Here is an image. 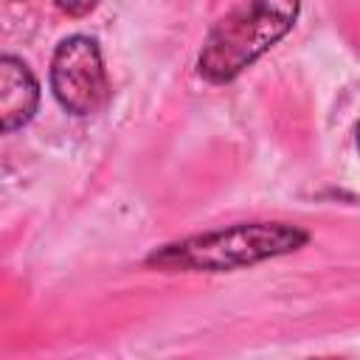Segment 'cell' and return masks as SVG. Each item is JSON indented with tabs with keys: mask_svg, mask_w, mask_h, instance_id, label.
Segmentation results:
<instances>
[{
	"mask_svg": "<svg viewBox=\"0 0 360 360\" xmlns=\"http://www.w3.org/2000/svg\"><path fill=\"white\" fill-rule=\"evenodd\" d=\"M309 233L290 222H239L191 233L146 256L149 267L166 273H228L301 250Z\"/></svg>",
	"mask_w": 360,
	"mask_h": 360,
	"instance_id": "1",
	"label": "cell"
},
{
	"mask_svg": "<svg viewBox=\"0 0 360 360\" xmlns=\"http://www.w3.org/2000/svg\"><path fill=\"white\" fill-rule=\"evenodd\" d=\"M301 14V0H242L202 39L197 73L211 84L233 82L281 42Z\"/></svg>",
	"mask_w": 360,
	"mask_h": 360,
	"instance_id": "2",
	"label": "cell"
},
{
	"mask_svg": "<svg viewBox=\"0 0 360 360\" xmlns=\"http://www.w3.org/2000/svg\"><path fill=\"white\" fill-rule=\"evenodd\" d=\"M51 90L73 115H93L107 104L110 84L101 48L93 37L73 34L56 45L51 59Z\"/></svg>",
	"mask_w": 360,
	"mask_h": 360,
	"instance_id": "3",
	"label": "cell"
},
{
	"mask_svg": "<svg viewBox=\"0 0 360 360\" xmlns=\"http://www.w3.org/2000/svg\"><path fill=\"white\" fill-rule=\"evenodd\" d=\"M39 107V84L31 68L6 53L0 56V129L14 132L25 127Z\"/></svg>",
	"mask_w": 360,
	"mask_h": 360,
	"instance_id": "4",
	"label": "cell"
},
{
	"mask_svg": "<svg viewBox=\"0 0 360 360\" xmlns=\"http://www.w3.org/2000/svg\"><path fill=\"white\" fill-rule=\"evenodd\" d=\"M56 6H59L68 17H87V14L98 6V0H56Z\"/></svg>",
	"mask_w": 360,
	"mask_h": 360,
	"instance_id": "5",
	"label": "cell"
},
{
	"mask_svg": "<svg viewBox=\"0 0 360 360\" xmlns=\"http://www.w3.org/2000/svg\"><path fill=\"white\" fill-rule=\"evenodd\" d=\"M357 149H360V124H357Z\"/></svg>",
	"mask_w": 360,
	"mask_h": 360,
	"instance_id": "6",
	"label": "cell"
}]
</instances>
